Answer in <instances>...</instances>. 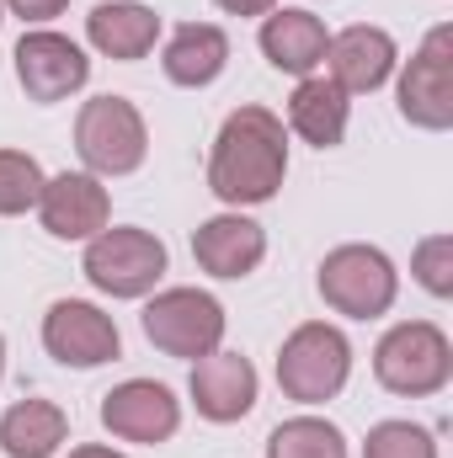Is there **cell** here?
<instances>
[{"label": "cell", "instance_id": "obj_16", "mask_svg": "<svg viewBox=\"0 0 453 458\" xmlns=\"http://www.w3.org/2000/svg\"><path fill=\"white\" fill-rule=\"evenodd\" d=\"M256 43H261V54H267L272 70L304 81V75H321L326 48H331V32H326V21H321L315 11H304V5H272V11L261 16Z\"/></svg>", "mask_w": 453, "mask_h": 458}, {"label": "cell", "instance_id": "obj_3", "mask_svg": "<svg viewBox=\"0 0 453 458\" xmlns=\"http://www.w3.org/2000/svg\"><path fill=\"white\" fill-rule=\"evenodd\" d=\"M166 240L150 234L139 225H107L102 234L86 240V256H81V272L97 293L107 299H150L155 283L166 277Z\"/></svg>", "mask_w": 453, "mask_h": 458}, {"label": "cell", "instance_id": "obj_15", "mask_svg": "<svg viewBox=\"0 0 453 458\" xmlns=\"http://www.w3.org/2000/svg\"><path fill=\"white\" fill-rule=\"evenodd\" d=\"M192 261L219 283H240L267 261V229L256 219H245L240 208L214 214V219H203L192 229Z\"/></svg>", "mask_w": 453, "mask_h": 458}, {"label": "cell", "instance_id": "obj_23", "mask_svg": "<svg viewBox=\"0 0 453 458\" xmlns=\"http://www.w3.org/2000/svg\"><path fill=\"white\" fill-rule=\"evenodd\" d=\"M363 458H438V437L416 421H379L363 437Z\"/></svg>", "mask_w": 453, "mask_h": 458}, {"label": "cell", "instance_id": "obj_2", "mask_svg": "<svg viewBox=\"0 0 453 458\" xmlns=\"http://www.w3.org/2000/svg\"><path fill=\"white\" fill-rule=\"evenodd\" d=\"M373 378L400 400L443 394L453 378V342L432 320H400L373 346Z\"/></svg>", "mask_w": 453, "mask_h": 458}, {"label": "cell", "instance_id": "obj_13", "mask_svg": "<svg viewBox=\"0 0 453 458\" xmlns=\"http://www.w3.org/2000/svg\"><path fill=\"white\" fill-rule=\"evenodd\" d=\"M38 219L54 240H91L113 225V198L102 187V176L91 171H59L43 182L38 198Z\"/></svg>", "mask_w": 453, "mask_h": 458}, {"label": "cell", "instance_id": "obj_7", "mask_svg": "<svg viewBox=\"0 0 453 458\" xmlns=\"http://www.w3.org/2000/svg\"><path fill=\"white\" fill-rule=\"evenodd\" d=\"M225 331H229V315L209 288H160L144 304V336L166 357L198 362V357L225 346Z\"/></svg>", "mask_w": 453, "mask_h": 458}, {"label": "cell", "instance_id": "obj_8", "mask_svg": "<svg viewBox=\"0 0 453 458\" xmlns=\"http://www.w3.org/2000/svg\"><path fill=\"white\" fill-rule=\"evenodd\" d=\"M400 117L422 133H449L453 128V27L438 21L422 48L406 59L400 86H395Z\"/></svg>", "mask_w": 453, "mask_h": 458}, {"label": "cell", "instance_id": "obj_22", "mask_svg": "<svg viewBox=\"0 0 453 458\" xmlns=\"http://www.w3.org/2000/svg\"><path fill=\"white\" fill-rule=\"evenodd\" d=\"M43 165L21 149H0V219H16L27 208H38L43 198Z\"/></svg>", "mask_w": 453, "mask_h": 458}, {"label": "cell", "instance_id": "obj_26", "mask_svg": "<svg viewBox=\"0 0 453 458\" xmlns=\"http://www.w3.org/2000/svg\"><path fill=\"white\" fill-rule=\"evenodd\" d=\"M214 5H219L225 16H267L278 0H214Z\"/></svg>", "mask_w": 453, "mask_h": 458}, {"label": "cell", "instance_id": "obj_19", "mask_svg": "<svg viewBox=\"0 0 453 458\" xmlns=\"http://www.w3.org/2000/svg\"><path fill=\"white\" fill-rule=\"evenodd\" d=\"M346 123H352V97L341 91L331 75H304L288 97V128L315 144V149H337L346 139Z\"/></svg>", "mask_w": 453, "mask_h": 458}, {"label": "cell", "instance_id": "obj_17", "mask_svg": "<svg viewBox=\"0 0 453 458\" xmlns=\"http://www.w3.org/2000/svg\"><path fill=\"white\" fill-rule=\"evenodd\" d=\"M86 43L102 54V59H117V64H133L144 54H155L160 43V16L139 0H102L91 5L86 16Z\"/></svg>", "mask_w": 453, "mask_h": 458}, {"label": "cell", "instance_id": "obj_1", "mask_svg": "<svg viewBox=\"0 0 453 458\" xmlns=\"http://www.w3.org/2000/svg\"><path fill=\"white\" fill-rule=\"evenodd\" d=\"M288 182V128L267 107H235L209 149V192L225 208H261Z\"/></svg>", "mask_w": 453, "mask_h": 458}, {"label": "cell", "instance_id": "obj_20", "mask_svg": "<svg viewBox=\"0 0 453 458\" xmlns=\"http://www.w3.org/2000/svg\"><path fill=\"white\" fill-rule=\"evenodd\" d=\"M70 437V416L54 400H16L0 416V454L5 458H54Z\"/></svg>", "mask_w": 453, "mask_h": 458}, {"label": "cell", "instance_id": "obj_27", "mask_svg": "<svg viewBox=\"0 0 453 458\" xmlns=\"http://www.w3.org/2000/svg\"><path fill=\"white\" fill-rule=\"evenodd\" d=\"M70 458H128V454H117L107 443H81V448H70Z\"/></svg>", "mask_w": 453, "mask_h": 458}, {"label": "cell", "instance_id": "obj_6", "mask_svg": "<svg viewBox=\"0 0 453 458\" xmlns=\"http://www.w3.org/2000/svg\"><path fill=\"white\" fill-rule=\"evenodd\" d=\"M75 155L91 176L113 182V176H133L150 155V128L144 113L128 102V97H91L81 113H75Z\"/></svg>", "mask_w": 453, "mask_h": 458}, {"label": "cell", "instance_id": "obj_18", "mask_svg": "<svg viewBox=\"0 0 453 458\" xmlns=\"http://www.w3.org/2000/svg\"><path fill=\"white\" fill-rule=\"evenodd\" d=\"M229 64V32L214 21H182L166 48H160V70L171 86H187V91H203L225 75Z\"/></svg>", "mask_w": 453, "mask_h": 458}, {"label": "cell", "instance_id": "obj_10", "mask_svg": "<svg viewBox=\"0 0 453 458\" xmlns=\"http://www.w3.org/2000/svg\"><path fill=\"white\" fill-rule=\"evenodd\" d=\"M43 352L64 368H102L123 357V336L107 310L86 304V299H59L43 315Z\"/></svg>", "mask_w": 453, "mask_h": 458}, {"label": "cell", "instance_id": "obj_9", "mask_svg": "<svg viewBox=\"0 0 453 458\" xmlns=\"http://www.w3.org/2000/svg\"><path fill=\"white\" fill-rule=\"evenodd\" d=\"M11 59H16V81H21L27 102H38V107H54V102H64V97L86 91V81H91L86 48H81L75 38L54 32V27L21 32V43H16Z\"/></svg>", "mask_w": 453, "mask_h": 458}, {"label": "cell", "instance_id": "obj_21", "mask_svg": "<svg viewBox=\"0 0 453 458\" xmlns=\"http://www.w3.org/2000/svg\"><path fill=\"white\" fill-rule=\"evenodd\" d=\"M267 458H352V454H346V437H341L337 421H326V416H288V421L272 427Z\"/></svg>", "mask_w": 453, "mask_h": 458}, {"label": "cell", "instance_id": "obj_11", "mask_svg": "<svg viewBox=\"0 0 453 458\" xmlns=\"http://www.w3.org/2000/svg\"><path fill=\"white\" fill-rule=\"evenodd\" d=\"M102 427L117 443H144V448L171 443L182 427V400L155 378H128L102 394Z\"/></svg>", "mask_w": 453, "mask_h": 458}, {"label": "cell", "instance_id": "obj_4", "mask_svg": "<svg viewBox=\"0 0 453 458\" xmlns=\"http://www.w3.org/2000/svg\"><path fill=\"white\" fill-rule=\"evenodd\" d=\"M352 378V342L331 320H304L278 346V389L299 405H326L337 400Z\"/></svg>", "mask_w": 453, "mask_h": 458}, {"label": "cell", "instance_id": "obj_29", "mask_svg": "<svg viewBox=\"0 0 453 458\" xmlns=\"http://www.w3.org/2000/svg\"><path fill=\"white\" fill-rule=\"evenodd\" d=\"M0 21H5V0H0Z\"/></svg>", "mask_w": 453, "mask_h": 458}, {"label": "cell", "instance_id": "obj_12", "mask_svg": "<svg viewBox=\"0 0 453 458\" xmlns=\"http://www.w3.org/2000/svg\"><path fill=\"white\" fill-rule=\"evenodd\" d=\"M187 394H192V405H198L203 421L229 427V421H245V416L256 411L261 378H256L251 357H240V352H225V346H219V352H209V357L192 362Z\"/></svg>", "mask_w": 453, "mask_h": 458}, {"label": "cell", "instance_id": "obj_25", "mask_svg": "<svg viewBox=\"0 0 453 458\" xmlns=\"http://www.w3.org/2000/svg\"><path fill=\"white\" fill-rule=\"evenodd\" d=\"M64 5H70V0H5V11H11V16H21V21H32V27H43V21L64 16Z\"/></svg>", "mask_w": 453, "mask_h": 458}, {"label": "cell", "instance_id": "obj_24", "mask_svg": "<svg viewBox=\"0 0 453 458\" xmlns=\"http://www.w3.org/2000/svg\"><path fill=\"white\" fill-rule=\"evenodd\" d=\"M411 272L416 283L432 293V299H449L453 293V234H427L411 256Z\"/></svg>", "mask_w": 453, "mask_h": 458}, {"label": "cell", "instance_id": "obj_28", "mask_svg": "<svg viewBox=\"0 0 453 458\" xmlns=\"http://www.w3.org/2000/svg\"><path fill=\"white\" fill-rule=\"evenodd\" d=\"M0 378H5V336H0Z\"/></svg>", "mask_w": 453, "mask_h": 458}, {"label": "cell", "instance_id": "obj_5", "mask_svg": "<svg viewBox=\"0 0 453 458\" xmlns=\"http://www.w3.org/2000/svg\"><path fill=\"white\" fill-rule=\"evenodd\" d=\"M315 288H321V299H326L337 315H346V320H379V315H389L395 299H400V272H395V261H389L379 245L352 240V245L326 250Z\"/></svg>", "mask_w": 453, "mask_h": 458}, {"label": "cell", "instance_id": "obj_14", "mask_svg": "<svg viewBox=\"0 0 453 458\" xmlns=\"http://www.w3.org/2000/svg\"><path fill=\"white\" fill-rule=\"evenodd\" d=\"M400 64V48L384 27H368V21H352L331 32V48H326V75L337 81L346 97H373L379 86H389Z\"/></svg>", "mask_w": 453, "mask_h": 458}]
</instances>
